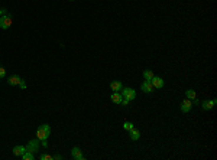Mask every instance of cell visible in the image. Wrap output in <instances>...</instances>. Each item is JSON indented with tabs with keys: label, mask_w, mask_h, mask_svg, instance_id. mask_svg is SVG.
Here are the masks:
<instances>
[{
	"label": "cell",
	"mask_w": 217,
	"mask_h": 160,
	"mask_svg": "<svg viewBox=\"0 0 217 160\" xmlns=\"http://www.w3.org/2000/svg\"><path fill=\"white\" fill-rule=\"evenodd\" d=\"M122 92V97L123 98H126V100H129V101H132V100H135V97H136V91H135L133 88H129V87H126V88H122L120 89Z\"/></svg>",
	"instance_id": "obj_1"
},
{
	"label": "cell",
	"mask_w": 217,
	"mask_h": 160,
	"mask_svg": "<svg viewBox=\"0 0 217 160\" xmlns=\"http://www.w3.org/2000/svg\"><path fill=\"white\" fill-rule=\"evenodd\" d=\"M12 26V16L1 15L0 16V29H9Z\"/></svg>",
	"instance_id": "obj_2"
},
{
	"label": "cell",
	"mask_w": 217,
	"mask_h": 160,
	"mask_svg": "<svg viewBox=\"0 0 217 160\" xmlns=\"http://www.w3.org/2000/svg\"><path fill=\"white\" fill-rule=\"evenodd\" d=\"M38 149H39V140H38V139L31 140V142L28 143V146H26V150H28V152H31V153H36V152H38Z\"/></svg>",
	"instance_id": "obj_3"
},
{
	"label": "cell",
	"mask_w": 217,
	"mask_h": 160,
	"mask_svg": "<svg viewBox=\"0 0 217 160\" xmlns=\"http://www.w3.org/2000/svg\"><path fill=\"white\" fill-rule=\"evenodd\" d=\"M51 133H48V131H45L42 127H39L38 130H36V139L39 140V142H42V140H47L48 137H49Z\"/></svg>",
	"instance_id": "obj_4"
},
{
	"label": "cell",
	"mask_w": 217,
	"mask_h": 160,
	"mask_svg": "<svg viewBox=\"0 0 217 160\" xmlns=\"http://www.w3.org/2000/svg\"><path fill=\"white\" fill-rule=\"evenodd\" d=\"M71 156H72V159H75V160H83L84 159L83 152H81L80 147H72V149H71Z\"/></svg>",
	"instance_id": "obj_5"
},
{
	"label": "cell",
	"mask_w": 217,
	"mask_h": 160,
	"mask_svg": "<svg viewBox=\"0 0 217 160\" xmlns=\"http://www.w3.org/2000/svg\"><path fill=\"white\" fill-rule=\"evenodd\" d=\"M150 84L153 85V88H156V89H161L162 87H164V79L162 78H159V76H153L152 79H150Z\"/></svg>",
	"instance_id": "obj_6"
},
{
	"label": "cell",
	"mask_w": 217,
	"mask_h": 160,
	"mask_svg": "<svg viewBox=\"0 0 217 160\" xmlns=\"http://www.w3.org/2000/svg\"><path fill=\"white\" fill-rule=\"evenodd\" d=\"M191 107H193L191 100L185 98L183 103H181V111H183V113H190V111H191Z\"/></svg>",
	"instance_id": "obj_7"
},
{
	"label": "cell",
	"mask_w": 217,
	"mask_h": 160,
	"mask_svg": "<svg viewBox=\"0 0 217 160\" xmlns=\"http://www.w3.org/2000/svg\"><path fill=\"white\" fill-rule=\"evenodd\" d=\"M140 89L143 91V92H146V94H150V92H153V85L150 84V81H145V82H142V85H140Z\"/></svg>",
	"instance_id": "obj_8"
},
{
	"label": "cell",
	"mask_w": 217,
	"mask_h": 160,
	"mask_svg": "<svg viewBox=\"0 0 217 160\" xmlns=\"http://www.w3.org/2000/svg\"><path fill=\"white\" fill-rule=\"evenodd\" d=\"M20 81H22V78H20L19 75H12V76L7 79V84L12 85V87H16V85H19Z\"/></svg>",
	"instance_id": "obj_9"
},
{
	"label": "cell",
	"mask_w": 217,
	"mask_h": 160,
	"mask_svg": "<svg viewBox=\"0 0 217 160\" xmlns=\"http://www.w3.org/2000/svg\"><path fill=\"white\" fill-rule=\"evenodd\" d=\"M216 103H217L216 98H214V100H210V101L207 100V101L201 103V107H203V110H206V111H207V110H211V108L214 107V104H216Z\"/></svg>",
	"instance_id": "obj_10"
},
{
	"label": "cell",
	"mask_w": 217,
	"mask_h": 160,
	"mask_svg": "<svg viewBox=\"0 0 217 160\" xmlns=\"http://www.w3.org/2000/svg\"><path fill=\"white\" fill-rule=\"evenodd\" d=\"M25 152H26V147H23V146H16V147H13V154H15L16 157H20Z\"/></svg>",
	"instance_id": "obj_11"
},
{
	"label": "cell",
	"mask_w": 217,
	"mask_h": 160,
	"mask_svg": "<svg viewBox=\"0 0 217 160\" xmlns=\"http://www.w3.org/2000/svg\"><path fill=\"white\" fill-rule=\"evenodd\" d=\"M110 88L113 92H119L120 89L123 88V85H122V82L120 81H112V84H110Z\"/></svg>",
	"instance_id": "obj_12"
},
{
	"label": "cell",
	"mask_w": 217,
	"mask_h": 160,
	"mask_svg": "<svg viewBox=\"0 0 217 160\" xmlns=\"http://www.w3.org/2000/svg\"><path fill=\"white\" fill-rule=\"evenodd\" d=\"M122 98H123V97H122V94H120V92H113V94L110 95V100H112L115 104H120Z\"/></svg>",
	"instance_id": "obj_13"
},
{
	"label": "cell",
	"mask_w": 217,
	"mask_h": 160,
	"mask_svg": "<svg viewBox=\"0 0 217 160\" xmlns=\"http://www.w3.org/2000/svg\"><path fill=\"white\" fill-rule=\"evenodd\" d=\"M139 137H140V131L139 130H136V128H132L130 130V139L136 142V140H139Z\"/></svg>",
	"instance_id": "obj_14"
},
{
	"label": "cell",
	"mask_w": 217,
	"mask_h": 160,
	"mask_svg": "<svg viewBox=\"0 0 217 160\" xmlns=\"http://www.w3.org/2000/svg\"><path fill=\"white\" fill-rule=\"evenodd\" d=\"M20 157H22L23 160H34L35 159V153H31V152H28V150H26V152H25Z\"/></svg>",
	"instance_id": "obj_15"
},
{
	"label": "cell",
	"mask_w": 217,
	"mask_h": 160,
	"mask_svg": "<svg viewBox=\"0 0 217 160\" xmlns=\"http://www.w3.org/2000/svg\"><path fill=\"white\" fill-rule=\"evenodd\" d=\"M185 95H187L188 100H194V98H197V94H196L194 89H188V91L185 92Z\"/></svg>",
	"instance_id": "obj_16"
},
{
	"label": "cell",
	"mask_w": 217,
	"mask_h": 160,
	"mask_svg": "<svg viewBox=\"0 0 217 160\" xmlns=\"http://www.w3.org/2000/svg\"><path fill=\"white\" fill-rule=\"evenodd\" d=\"M153 76H155V75H153V72L149 71V69H146V71L143 72V78H145V81H150Z\"/></svg>",
	"instance_id": "obj_17"
},
{
	"label": "cell",
	"mask_w": 217,
	"mask_h": 160,
	"mask_svg": "<svg viewBox=\"0 0 217 160\" xmlns=\"http://www.w3.org/2000/svg\"><path fill=\"white\" fill-rule=\"evenodd\" d=\"M123 128H125L126 131H130V130L133 128V124H132L130 121H125V123H123Z\"/></svg>",
	"instance_id": "obj_18"
},
{
	"label": "cell",
	"mask_w": 217,
	"mask_h": 160,
	"mask_svg": "<svg viewBox=\"0 0 217 160\" xmlns=\"http://www.w3.org/2000/svg\"><path fill=\"white\" fill-rule=\"evenodd\" d=\"M39 159L41 160H52V156H49V154H42Z\"/></svg>",
	"instance_id": "obj_19"
},
{
	"label": "cell",
	"mask_w": 217,
	"mask_h": 160,
	"mask_svg": "<svg viewBox=\"0 0 217 160\" xmlns=\"http://www.w3.org/2000/svg\"><path fill=\"white\" fill-rule=\"evenodd\" d=\"M130 101L129 100H126V98H122V101H120V105H123V107H126L127 104H129Z\"/></svg>",
	"instance_id": "obj_20"
},
{
	"label": "cell",
	"mask_w": 217,
	"mask_h": 160,
	"mask_svg": "<svg viewBox=\"0 0 217 160\" xmlns=\"http://www.w3.org/2000/svg\"><path fill=\"white\" fill-rule=\"evenodd\" d=\"M4 75H6V69L3 67H0V78H3Z\"/></svg>",
	"instance_id": "obj_21"
},
{
	"label": "cell",
	"mask_w": 217,
	"mask_h": 160,
	"mask_svg": "<svg viewBox=\"0 0 217 160\" xmlns=\"http://www.w3.org/2000/svg\"><path fill=\"white\" fill-rule=\"evenodd\" d=\"M19 87H20V88H22V89H25V88H26V82H25V81L22 79V81L19 82Z\"/></svg>",
	"instance_id": "obj_22"
},
{
	"label": "cell",
	"mask_w": 217,
	"mask_h": 160,
	"mask_svg": "<svg viewBox=\"0 0 217 160\" xmlns=\"http://www.w3.org/2000/svg\"><path fill=\"white\" fill-rule=\"evenodd\" d=\"M62 159V156H59V154H54L52 156V160H61Z\"/></svg>",
	"instance_id": "obj_23"
},
{
	"label": "cell",
	"mask_w": 217,
	"mask_h": 160,
	"mask_svg": "<svg viewBox=\"0 0 217 160\" xmlns=\"http://www.w3.org/2000/svg\"><path fill=\"white\" fill-rule=\"evenodd\" d=\"M42 146H44V147H48V142H47V140H42Z\"/></svg>",
	"instance_id": "obj_24"
},
{
	"label": "cell",
	"mask_w": 217,
	"mask_h": 160,
	"mask_svg": "<svg viewBox=\"0 0 217 160\" xmlns=\"http://www.w3.org/2000/svg\"><path fill=\"white\" fill-rule=\"evenodd\" d=\"M1 15H6V10H4V9H0V16H1Z\"/></svg>",
	"instance_id": "obj_25"
},
{
	"label": "cell",
	"mask_w": 217,
	"mask_h": 160,
	"mask_svg": "<svg viewBox=\"0 0 217 160\" xmlns=\"http://www.w3.org/2000/svg\"><path fill=\"white\" fill-rule=\"evenodd\" d=\"M69 1H74V0H69Z\"/></svg>",
	"instance_id": "obj_26"
}]
</instances>
